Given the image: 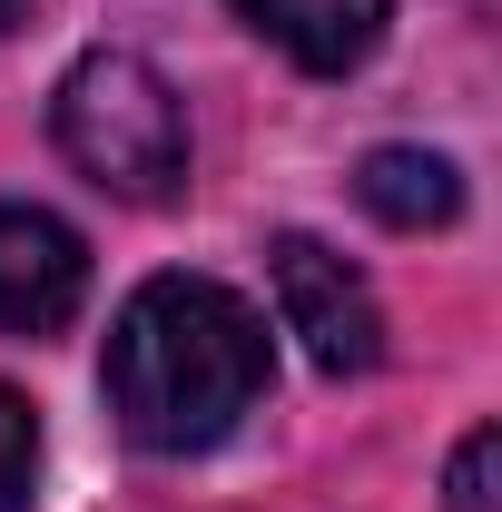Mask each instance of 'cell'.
<instances>
[{
    "label": "cell",
    "mask_w": 502,
    "mask_h": 512,
    "mask_svg": "<svg viewBox=\"0 0 502 512\" xmlns=\"http://www.w3.org/2000/svg\"><path fill=\"white\" fill-rule=\"evenodd\" d=\"M99 384L138 453H207L266 394V325L217 276H148L109 325Z\"/></svg>",
    "instance_id": "obj_1"
},
{
    "label": "cell",
    "mask_w": 502,
    "mask_h": 512,
    "mask_svg": "<svg viewBox=\"0 0 502 512\" xmlns=\"http://www.w3.org/2000/svg\"><path fill=\"white\" fill-rule=\"evenodd\" d=\"M50 138H60V158L99 197L168 207V197L188 188V109H178L168 69L138 60V50H89V60H69L60 99H50Z\"/></svg>",
    "instance_id": "obj_2"
},
{
    "label": "cell",
    "mask_w": 502,
    "mask_h": 512,
    "mask_svg": "<svg viewBox=\"0 0 502 512\" xmlns=\"http://www.w3.org/2000/svg\"><path fill=\"white\" fill-rule=\"evenodd\" d=\"M266 266H276V316H286V335L306 345L315 375H365V365L384 355L375 286L325 247V237H296V227H286V237L266 247Z\"/></svg>",
    "instance_id": "obj_3"
},
{
    "label": "cell",
    "mask_w": 502,
    "mask_h": 512,
    "mask_svg": "<svg viewBox=\"0 0 502 512\" xmlns=\"http://www.w3.org/2000/svg\"><path fill=\"white\" fill-rule=\"evenodd\" d=\"M89 296V247L50 207H10L0 197V325L10 335H60Z\"/></svg>",
    "instance_id": "obj_4"
},
{
    "label": "cell",
    "mask_w": 502,
    "mask_h": 512,
    "mask_svg": "<svg viewBox=\"0 0 502 512\" xmlns=\"http://www.w3.org/2000/svg\"><path fill=\"white\" fill-rule=\"evenodd\" d=\"M237 20H247L266 50H286L296 69L345 79V69L375 60V40H384V20H394V0H237Z\"/></svg>",
    "instance_id": "obj_5"
},
{
    "label": "cell",
    "mask_w": 502,
    "mask_h": 512,
    "mask_svg": "<svg viewBox=\"0 0 502 512\" xmlns=\"http://www.w3.org/2000/svg\"><path fill=\"white\" fill-rule=\"evenodd\" d=\"M355 197L375 207L384 227H453L463 217V178H453V158H434V148H365Z\"/></svg>",
    "instance_id": "obj_6"
},
{
    "label": "cell",
    "mask_w": 502,
    "mask_h": 512,
    "mask_svg": "<svg viewBox=\"0 0 502 512\" xmlns=\"http://www.w3.org/2000/svg\"><path fill=\"white\" fill-rule=\"evenodd\" d=\"M30 483H40V414L20 384H0V512H30Z\"/></svg>",
    "instance_id": "obj_7"
},
{
    "label": "cell",
    "mask_w": 502,
    "mask_h": 512,
    "mask_svg": "<svg viewBox=\"0 0 502 512\" xmlns=\"http://www.w3.org/2000/svg\"><path fill=\"white\" fill-rule=\"evenodd\" d=\"M493 463H502V434H493V424H473V434H463V453H453L443 503H453V512H493Z\"/></svg>",
    "instance_id": "obj_8"
},
{
    "label": "cell",
    "mask_w": 502,
    "mask_h": 512,
    "mask_svg": "<svg viewBox=\"0 0 502 512\" xmlns=\"http://www.w3.org/2000/svg\"><path fill=\"white\" fill-rule=\"evenodd\" d=\"M20 10H30V0H0V30H10V20H20Z\"/></svg>",
    "instance_id": "obj_9"
}]
</instances>
